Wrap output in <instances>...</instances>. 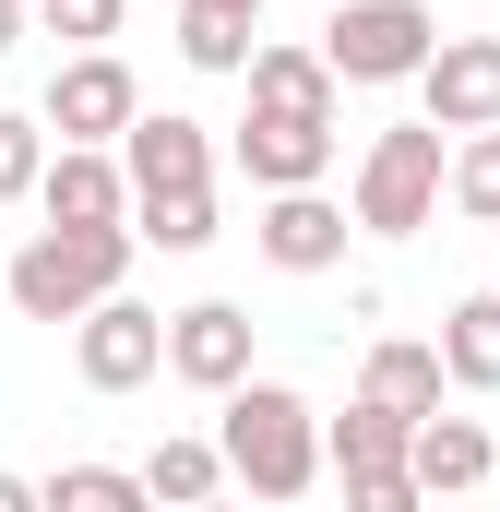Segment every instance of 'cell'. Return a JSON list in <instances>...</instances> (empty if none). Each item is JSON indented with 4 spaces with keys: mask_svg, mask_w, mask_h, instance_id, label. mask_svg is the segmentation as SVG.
<instances>
[{
    "mask_svg": "<svg viewBox=\"0 0 500 512\" xmlns=\"http://www.w3.org/2000/svg\"><path fill=\"white\" fill-rule=\"evenodd\" d=\"M215 453H227V477H239L250 501H298L334 453H322V405L298 382H239L227 393V417H215Z\"/></svg>",
    "mask_w": 500,
    "mask_h": 512,
    "instance_id": "1",
    "label": "cell"
},
{
    "mask_svg": "<svg viewBox=\"0 0 500 512\" xmlns=\"http://www.w3.org/2000/svg\"><path fill=\"white\" fill-rule=\"evenodd\" d=\"M131 227H36L24 251H12V310L24 322H84V310H108V298H131Z\"/></svg>",
    "mask_w": 500,
    "mask_h": 512,
    "instance_id": "2",
    "label": "cell"
},
{
    "mask_svg": "<svg viewBox=\"0 0 500 512\" xmlns=\"http://www.w3.org/2000/svg\"><path fill=\"white\" fill-rule=\"evenodd\" d=\"M441 191H453L441 120H393V131H370V155H358V191H346V215H358L370 239H417V227L441 215Z\"/></svg>",
    "mask_w": 500,
    "mask_h": 512,
    "instance_id": "3",
    "label": "cell"
},
{
    "mask_svg": "<svg viewBox=\"0 0 500 512\" xmlns=\"http://www.w3.org/2000/svg\"><path fill=\"white\" fill-rule=\"evenodd\" d=\"M322 60H334V84H417L441 60V12L429 0H346L322 24Z\"/></svg>",
    "mask_w": 500,
    "mask_h": 512,
    "instance_id": "4",
    "label": "cell"
},
{
    "mask_svg": "<svg viewBox=\"0 0 500 512\" xmlns=\"http://www.w3.org/2000/svg\"><path fill=\"white\" fill-rule=\"evenodd\" d=\"M36 120L60 131V143H108V155H120L131 120H143V84H131L120 48H72V60L48 72V108H36Z\"/></svg>",
    "mask_w": 500,
    "mask_h": 512,
    "instance_id": "5",
    "label": "cell"
},
{
    "mask_svg": "<svg viewBox=\"0 0 500 512\" xmlns=\"http://www.w3.org/2000/svg\"><path fill=\"white\" fill-rule=\"evenodd\" d=\"M250 334H262V322H250L239 298H191V310H167V382H191V393L227 405L239 382H262V370H250Z\"/></svg>",
    "mask_w": 500,
    "mask_h": 512,
    "instance_id": "6",
    "label": "cell"
},
{
    "mask_svg": "<svg viewBox=\"0 0 500 512\" xmlns=\"http://www.w3.org/2000/svg\"><path fill=\"white\" fill-rule=\"evenodd\" d=\"M334 143H346L334 120H286V108H250L227 155H239V179H250V191L274 203V191H322V179H334Z\"/></svg>",
    "mask_w": 500,
    "mask_h": 512,
    "instance_id": "7",
    "label": "cell"
},
{
    "mask_svg": "<svg viewBox=\"0 0 500 512\" xmlns=\"http://www.w3.org/2000/svg\"><path fill=\"white\" fill-rule=\"evenodd\" d=\"M72 370H84V393H143L155 370H167V322H155L143 298L84 310V322H72Z\"/></svg>",
    "mask_w": 500,
    "mask_h": 512,
    "instance_id": "8",
    "label": "cell"
},
{
    "mask_svg": "<svg viewBox=\"0 0 500 512\" xmlns=\"http://www.w3.org/2000/svg\"><path fill=\"white\" fill-rule=\"evenodd\" d=\"M417 120H441L453 143L500 131V36H441V60L417 72Z\"/></svg>",
    "mask_w": 500,
    "mask_h": 512,
    "instance_id": "9",
    "label": "cell"
},
{
    "mask_svg": "<svg viewBox=\"0 0 500 512\" xmlns=\"http://www.w3.org/2000/svg\"><path fill=\"white\" fill-rule=\"evenodd\" d=\"M120 167H131V203H167V191H215V131L203 120H179V108H143L120 143Z\"/></svg>",
    "mask_w": 500,
    "mask_h": 512,
    "instance_id": "10",
    "label": "cell"
},
{
    "mask_svg": "<svg viewBox=\"0 0 500 512\" xmlns=\"http://www.w3.org/2000/svg\"><path fill=\"white\" fill-rule=\"evenodd\" d=\"M36 215L48 227H131V167L108 143H60L48 179H36Z\"/></svg>",
    "mask_w": 500,
    "mask_h": 512,
    "instance_id": "11",
    "label": "cell"
},
{
    "mask_svg": "<svg viewBox=\"0 0 500 512\" xmlns=\"http://www.w3.org/2000/svg\"><path fill=\"white\" fill-rule=\"evenodd\" d=\"M250 239H262V262H274V274H334V262H346V239H358V215H346L334 191H274Z\"/></svg>",
    "mask_w": 500,
    "mask_h": 512,
    "instance_id": "12",
    "label": "cell"
},
{
    "mask_svg": "<svg viewBox=\"0 0 500 512\" xmlns=\"http://www.w3.org/2000/svg\"><path fill=\"white\" fill-rule=\"evenodd\" d=\"M334 60H322V36L298 48V36H262V60H250V108H286V120H334Z\"/></svg>",
    "mask_w": 500,
    "mask_h": 512,
    "instance_id": "13",
    "label": "cell"
},
{
    "mask_svg": "<svg viewBox=\"0 0 500 512\" xmlns=\"http://www.w3.org/2000/svg\"><path fill=\"white\" fill-rule=\"evenodd\" d=\"M441 382H453V370H441V346H417V334H381L370 370H358V393H370L381 417H417V429L441 417Z\"/></svg>",
    "mask_w": 500,
    "mask_h": 512,
    "instance_id": "14",
    "label": "cell"
},
{
    "mask_svg": "<svg viewBox=\"0 0 500 512\" xmlns=\"http://www.w3.org/2000/svg\"><path fill=\"white\" fill-rule=\"evenodd\" d=\"M405 465H417V489H429V501H465V489H489L500 441H489V429H477V417H429Z\"/></svg>",
    "mask_w": 500,
    "mask_h": 512,
    "instance_id": "15",
    "label": "cell"
},
{
    "mask_svg": "<svg viewBox=\"0 0 500 512\" xmlns=\"http://www.w3.org/2000/svg\"><path fill=\"white\" fill-rule=\"evenodd\" d=\"M441 370H453V393H500V286L441 310Z\"/></svg>",
    "mask_w": 500,
    "mask_h": 512,
    "instance_id": "16",
    "label": "cell"
},
{
    "mask_svg": "<svg viewBox=\"0 0 500 512\" xmlns=\"http://www.w3.org/2000/svg\"><path fill=\"white\" fill-rule=\"evenodd\" d=\"M322 453H334V477H381V465L417 453V417H381L370 393H358L346 417H322Z\"/></svg>",
    "mask_w": 500,
    "mask_h": 512,
    "instance_id": "17",
    "label": "cell"
},
{
    "mask_svg": "<svg viewBox=\"0 0 500 512\" xmlns=\"http://www.w3.org/2000/svg\"><path fill=\"white\" fill-rule=\"evenodd\" d=\"M143 489H155L167 512H203L215 489H227V453H215V441H191V429H167V441L143 453Z\"/></svg>",
    "mask_w": 500,
    "mask_h": 512,
    "instance_id": "18",
    "label": "cell"
},
{
    "mask_svg": "<svg viewBox=\"0 0 500 512\" xmlns=\"http://www.w3.org/2000/svg\"><path fill=\"white\" fill-rule=\"evenodd\" d=\"M179 60H191V72H250V60H262V36H250V12L179 0Z\"/></svg>",
    "mask_w": 500,
    "mask_h": 512,
    "instance_id": "19",
    "label": "cell"
},
{
    "mask_svg": "<svg viewBox=\"0 0 500 512\" xmlns=\"http://www.w3.org/2000/svg\"><path fill=\"white\" fill-rule=\"evenodd\" d=\"M48 512H155V489H143V465H60Z\"/></svg>",
    "mask_w": 500,
    "mask_h": 512,
    "instance_id": "20",
    "label": "cell"
},
{
    "mask_svg": "<svg viewBox=\"0 0 500 512\" xmlns=\"http://www.w3.org/2000/svg\"><path fill=\"white\" fill-rule=\"evenodd\" d=\"M131 239H155L167 262L215 251V191H167V203H131Z\"/></svg>",
    "mask_w": 500,
    "mask_h": 512,
    "instance_id": "21",
    "label": "cell"
},
{
    "mask_svg": "<svg viewBox=\"0 0 500 512\" xmlns=\"http://www.w3.org/2000/svg\"><path fill=\"white\" fill-rule=\"evenodd\" d=\"M453 215L500 227V131H465V143H453Z\"/></svg>",
    "mask_w": 500,
    "mask_h": 512,
    "instance_id": "22",
    "label": "cell"
},
{
    "mask_svg": "<svg viewBox=\"0 0 500 512\" xmlns=\"http://www.w3.org/2000/svg\"><path fill=\"white\" fill-rule=\"evenodd\" d=\"M36 179H48V120L0 108V203H36Z\"/></svg>",
    "mask_w": 500,
    "mask_h": 512,
    "instance_id": "23",
    "label": "cell"
},
{
    "mask_svg": "<svg viewBox=\"0 0 500 512\" xmlns=\"http://www.w3.org/2000/svg\"><path fill=\"white\" fill-rule=\"evenodd\" d=\"M120 12H131V0H36V24H48V36H72V48H108V36H120Z\"/></svg>",
    "mask_w": 500,
    "mask_h": 512,
    "instance_id": "24",
    "label": "cell"
},
{
    "mask_svg": "<svg viewBox=\"0 0 500 512\" xmlns=\"http://www.w3.org/2000/svg\"><path fill=\"white\" fill-rule=\"evenodd\" d=\"M346 512H429L417 465H381V477H346Z\"/></svg>",
    "mask_w": 500,
    "mask_h": 512,
    "instance_id": "25",
    "label": "cell"
},
{
    "mask_svg": "<svg viewBox=\"0 0 500 512\" xmlns=\"http://www.w3.org/2000/svg\"><path fill=\"white\" fill-rule=\"evenodd\" d=\"M0 512H48V477H0Z\"/></svg>",
    "mask_w": 500,
    "mask_h": 512,
    "instance_id": "26",
    "label": "cell"
},
{
    "mask_svg": "<svg viewBox=\"0 0 500 512\" xmlns=\"http://www.w3.org/2000/svg\"><path fill=\"white\" fill-rule=\"evenodd\" d=\"M12 48H24V0H0V60H12Z\"/></svg>",
    "mask_w": 500,
    "mask_h": 512,
    "instance_id": "27",
    "label": "cell"
},
{
    "mask_svg": "<svg viewBox=\"0 0 500 512\" xmlns=\"http://www.w3.org/2000/svg\"><path fill=\"white\" fill-rule=\"evenodd\" d=\"M215 12H250V24H262V0H215Z\"/></svg>",
    "mask_w": 500,
    "mask_h": 512,
    "instance_id": "28",
    "label": "cell"
},
{
    "mask_svg": "<svg viewBox=\"0 0 500 512\" xmlns=\"http://www.w3.org/2000/svg\"><path fill=\"white\" fill-rule=\"evenodd\" d=\"M203 512H227V501H203Z\"/></svg>",
    "mask_w": 500,
    "mask_h": 512,
    "instance_id": "29",
    "label": "cell"
}]
</instances>
